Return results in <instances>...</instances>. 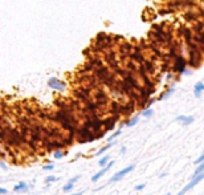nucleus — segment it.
I'll return each instance as SVG.
<instances>
[{"label":"nucleus","instance_id":"f257e3e1","mask_svg":"<svg viewBox=\"0 0 204 195\" xmlns=\"http://www.w3.org/2000/svg\"><path fill=\"white\" fill-rule=\"evenodd\" d=\"M76 139L79 142V143H87V142H93L95 139V134L93 130L87 128H81L77 129V133H76Z\"/></svg>","mask_w":204,"mask_h":195},{"label":"nucleus","instance_id":"f03ea898","mask_svg":"<svg viewBox=\"0 0 204 195\" xmlns=\"http://www.w3.org/2000/svg\"><path fill=\"white\" fill-rule=\"evenodd\" d=\"M203 61V53L199 49H188V60L187 65L191 68H198Z\"/></svg>","mask_w":204,"mask_h":195},{"label":"nucleus","instance_id":"7ed1b4c3","mask_svg":"<svg viewBox=\"0 0 204 195\" xmlns=\"http://www.w3.org/2000/svg\"><path fill=\"white\" fill-rule=\"evenodd\" d=\"M185 67H187V60L183 54H179L176 59L172 61V72L178 75H184Z\"/></svg>","mask_w":204,"mask_h":195},{"label":"nucleus","instance_id":"20e7f679","mask_svg":"<svg viewBox=\"0 0 204 195\" xmlns=\"http://www.w3.org/2000/svg\"><path fill=\"white\" fill-rule=\"evenodd\" d=\"M134 168H135V166H134V165H129V166H127V167H125V168H122V170L117 171V173L114 174V175L111 176V178L107 181V184L114 183V182H119V181H121V179H123L125 176H126L129 173H131V171L134 170Z\"/></svg>","mask_w":204,"mask_h":195},{"label":"nucleus","instance_id":"39448f33","mask_svg":"<svg viewBox=\"0 0 204 195\" xmlns=\"http://www.w3.org/2000/svg\"><path fill=\"white\" fill-rule=\"evenodd\" d=\"M48 86L53 90H57V92H64L66 89V82L62 80H58L56 77H50L48 80Z\"/></svg>","mask_w":204,"mask_h":195},{"label":"nucleus","instance_id":"423d86ee","mask_svg":"<svg viewBox=\"0 0 204 195\" xmlns=\"http://www.w3.org/2000/svg\"><path fill=\"white\" fill-rule=\"evenodd\" d=\"M203 179H204V173H203V174H200V175H199V176H196V178H191V182H190V183H188V184H185V186L183 187V189L180 190V191L178 192L176 195H184L185 192L191 191V190H192L193 187H195L198 183H200V182L203 181Z\"/></svg>","mask_w":204,"mask_h":195},{"label":"nucleus","instance_id":"0eeeda50","mask_svg":"<svg viewBox=\"0 0 204 195\" xmlns=\"http://www.w3.org/2000/svg\"><path fill=\"white\" fill-rule=\"evenodd\" d=\"M113 166H114V161H110V162H109V165H107V166H106V167L101 168V170H99V171H98V173H95V174H94V175H93V176H92V182H94V183H95V182H98V181H99V179H101V178H102V176H103V175H105V174H106V173H107V171H109V170H110V168H111V167H113Z\"/></svg>","mask_w":204,"mask_h":195},{"label":"nucleus","instance_id":"6e6552de","mask_svg":"<svg viewBox=\"0 0 204 195\" xmlns=\"http://www.w3.org/2000/svg\"><path fill=\"white\" fill-rule=\"evenodd\" d=\"M117 122H118V117H114V115L107 117L106 120H103V130H105V131L113 130Z\"/></svg>","mask_w":204,"mask_h":195},{"label":"nucleus","instance_id":"1a4fd4ad","mask_svg":"<svg viewBox=\"0 0 204 195\" xmlns=\"http://www.w3.org/2000/svg\"><path fill=\"white\" fill-rule=\"evenodd\" d=\"M29 189H31V186H28L26 182H19V183L13 187V191L15 192H23L24 194V192H28Z\"/></svg>","mask_w":204,"mask_h":195},{"label":"nucleus","instance_id":"9d476101","mask_svg":"<svg viewBox=\"0 0 204 195\" xmlns=\"http://www.w3.org/2000/svg\"><path fill=\"white\" fill-rule=\"evenodd\" d=\"M203 92H204V82L199 81V82H196L195 86H193V94H195L196 98H200Z\"/></svg>","mask_w":204,"mask_h":195},{"label":"nucleus","instance_id":"9b49d317","mask_svg":"<svg viewBox=\"0 0 204 195\" xmlns=\"http://www.w3.org/2000/svg\"><path fill=\"white\" fill-rule=\"evenodd\" d=\"M184 19H185V22L193 23V24H195V23L198 22V19H199V15L195 14V12H192V11H188V12H185L184 14Z\"/></svg>","mask_w":204,"mask_h":195},{"label":"nucleus","instance_id":"f8f14e48","mask_svg":"<svg viewBox=\"0 0 204 195\" xmlns=\"http://www.w3.org/2000/svg\"><path fill=\"white\" fill-rule=\"evenodd\" d=\"M113 145H114V142H111V143H107V145H106V146L101 147V149L98 150L97 153H95V157H101V155H102V157H103V155H106V151H107V150L110 149V147L113 146Z\"/></svg>","mask_w":204,"mask_h":195},{"label":"nucleus","instance_id":"ddd939ff","mask_svg":"<svg viewBox=\"0 0 204 195\" xmlns=\"http://www.w3.org/2000/svg\"><path fill=\"white\" fill-rule=\"evenodd\" d=\"M68 154V151L64 149H60V150H56V151H53V158L54 159H62L65 155Z\"/></svg>","mask_w":204,"mask_h":195},{"label":"nucleus","instance_id":"4468645a","mask_svg":"<svg viewBox=\"0 0 204 195\" xmlns=\"http://www.w3.org/2000/svg\"><path fill=\"white\" fill-rule=\"evenodd\" d=\"M109 162H110V155L109 154H106V155H103V157H101L99 158V161H98V165L101 166V167H106V166L109 165Z\"/></svg>","mask_w":204,"mask_h":195},{"label":"nucleus","instance_id":"2eb2a0df","mask_svg":"<svg viewBox=\"0 0 204 195\" xmlns=\"http://www.w3.org/2000/svg\"><path fill=\"white\" fill-rule=\"evenodd\" d=\"M138 121H139V117L138 115H135V117H132V118H130V120H127V121H125V126L126 128H132V126H135L138 123Z\"/></svg>","mask_w":204,"mask_h":195},{"label":"nucleus","instance_id":"dca6fc26","mask_svg":"<svg viewBox=\"0 0 204 195\" xmlns=\"http://www.w3.org/2000/svg\"><path fill=\"white\" fill-rule=\"evenodd\" d=\"M174 92H175V88H174V86H171V88L167 89V90L164 92V93H162L160 96H159L156 100H158V101H162V100H164V98H167V97H170L172 93H174Z\"/></svg>","mask_w":204,"mask_h":195},{"label":"nucleus","instance_id":"f3484780","mask_svg":"<svg viewBox=\"0 0 204 195\" xmlns=\"http://www.w3.org/2000/svg\"><path fill=\"white\" fill-rule=\"evenodd\" d=\"M203 173H204V163H201V165L196 166L195 171H193V174H192V178H196V176H199L200 174H203Z\"/></svg>","mask_w":204,"mask_h":195},{"label":"nucleus","instance_id":"a211bd4d","mask_svg":"<svg viewBox=\"0 0 204 195\" xmlns=\"http://www.w3.org/2000/svg\"><path fill=\"white\" fill-rule=\"evenodd\" d=\"M121 134H122V129H118L117 131H114V133L111 134V135L107 138V143H111V142H113L115 138H118V137L121 135Z\"/></svg>","mask_w":204,"mask_h":195},{"label":"nucleus","instance_id":"6ab92c4d","mask_svg":"<svg viewBox=\"0 0 204 195\" xmlns=\"http://www.w3.org/2000/svg\"><path fill=\"white\" fill-rule=\"evenodd\" d=\"M73 189H74V183H70V182H68V183H65L62 186V191L64 192H70Z\"/></svg>","mask_w":204,"mask_h":195},{"label":"nucleus","instance_id":"aec40b11","mask_svg":"<svg viewBox=\"0 0 204 195\" xmlns=\"http://www.w3.org/2000/svg\"><path fill=\"white\" fill-rule=\"evenodd\" d=\"M142 115H143L145 118H151V117L154 115V110L151 109V108H150V109H143Z\"/></svg>","mask_w":204,"mask_h":195},{"label":"nucleus","instance_id":"412c9836","mask_svg":"<svg viewBox=\"0 0 204 195\" xmlns=\"http://www.w3.org/2000/svg\"><path fill=\"white\" fill-rule=\"evenodd\" d=\"M58 181V178L57 176H54V175H48L47 178H45V183L47 184H52V183H54V182H57Z\"/></svg>","mask_w":204,"mask_h":195},{"label":"nucleus","instance_id":"4be33fe9","mask_svg":"<svg viewBox=\"0 0 204 195\" xmlns=\"http://www.w3.org/2000/svg\"><path fill=\"white\" fill-rule=\"evenodd\" d=\"M193 121H195V117H192V115H187V117H185V121L182 123V125L183 126H188V125H191Z\"/></svg>","mask_w":204,"mask_h":195},{"label":"nucleus","instance_id":"5701e85b","mask_svg":"<svg viewBox=\"0 0 204 195\" xmlns=\"http://www.w3.org/2000/svg\"><path fill=\"white\" fill-rule=\"evenodd\" d=\"M193 163H195L196 166H199V165H201V163H204V149H203V151H201L200 157H199L198 159H196V161H195V162H193Z\"/></svg>","mask_w":204,"mask_h":195},{"label":"nucleus","instance_id":"b1692460","mask_svg":"<svg viewBox=\"0 0 204 195\" xmlns=\"http://www.w3.org/2000/svg\"><path fill=\"white\" fill-rule=\"evenodd\" d=\"M42 170H45V171H53V170H54V165H53V163L44 165V166H42Z\"/></svg>","mask_w":204,"mask_h":195},{"label":"nucleus","instance_id":"393cba45","mask_svg":"<svg viewBox=\"0 0 204 195\" xmlns=\"http://www.w3.org/2000/svg\"><path fill=\"white\" fill-rule=\"evenodd\" d=\"M5 162H7V161H4V159L0 161V168H1V170H4V171L8 168V166H7V163H5Z\"/></svg>","mask_w":204,"mask_h":195},{"label":"nucleus","instance_id":"a878e982","mask_svg":"<svg viewBox=\"0 0 204 195\" xmlns=\"http://www.w3.org/2000/svg\"><path fill=\"white\" fill-rule=\"evenodd\" d=\"M79 178H81V176H79V175H76V176H72V178H70V179H69V182H70V183H74V184H76V183H77V182H78V181H79Z\"/></svg>","mask_w":204,"mask_h":195},{"label":"nucleus","instance_id":"bb28decb","mask_svg":"<svg viewBox=\"0 0 204 195\" xmlns=\"http://www.w3.org/2000/svg\"><path fill=\"white\" fill-rule=\"evenodd\" d=\"M185 117H187V115H178L176 118H175V120L178 121V122H180V123H183L185 121Z\"/></svg>","mask_w":204,"mask_h":195},{"label":"nucleus","instance_id":"cd10ccee","mask_svg":"<svg viewBox=\"0 0 204 195\" xmlns=\"http://www.w3.org/2000/svg\"><path fill=\"white\" fill-rule=\"evenodd\" d=\"M145 187H146V184H145V183H142V184H137V186H135L134 189H135V191H142V190L145 189Z\"/></svg>","mask_w":204,"mask_h":195},{"label":"nucleus","instance_id":"c85d7f7f","mask_svg":"<svg viewBox=\"0 0 204 195\" xmlns=\"http://www.w3.org/2000/svg\"><path fill=\"white\" fill-rule=\"evenodd\" d=\"M7 189H4V187H1V189H0V194H1V195H5V194H7Z\"/></svg>","mask_w":204,"mask_h":195},{"label":"nucleus","instance_id":"c756f323","mask_svg":"<svg viewBox=\"0 0 204 195\" xmlns=\"http://www.w3.org/2000/svg\"><path fill=\"white\" fill-rule=\"evenodd\" d=\"M119 153H121V155H123L125 153H126V146H122L121 150H119Z\"/></svg>","mask_w":204,"mask_h":195},{"label":"nucleus","instance_id":"7c9ffc66","mask_svg":"<svg viewBox=\"0 0 204 195\" xmlns=\"http://www.w3.org/2000/svg\"><path fill=\"white\" fill-rule=\"evenodd\" d=\"M85 194V191H79V192H76V194H69V195H82Z\"/></svg>","mask_w":204,"mask_h":195},{"label":"nucleus","instance_id":"2f4dec72","mask_svg":"<svg viewBox=\"0 0 204 195\" xmlns=\"http://www.w3.org/2000/svg\"><path fill=\"white\" fill-rule=\"evenodd\" d=\"M184 75H192V72H191V70H187V69H185Z\"/></svg>","mask_w":204,"mask_h":195},{"label":"nucleus","instance_id":"473e14b6","mask_svg":"<svg viewBox=\"0 0 204 195\" xmlns=\"http://www.w3.org/2000/svg\"><path fill=\"white\" fill-rule=\"evenodd\" d=\"M166 175H167V173H163V174H160V175H159V178H164Z\"/></svg>","mask_w":204,"mask_h":195},{"label":"nucleus","instance_id":"72a5a7b5","mask_svg":"<svg viewBox=\"0 0 204 195\" xmlns=\"http://www.w3.org/2000/svg\"><path fill=\"white\" fill-rule=\"evenodd\" d=\"M164 195H172V194H170V192H167V194H164Z\"/></svg>","mask_w":204,"mask_h":195}]
</instances>
